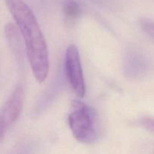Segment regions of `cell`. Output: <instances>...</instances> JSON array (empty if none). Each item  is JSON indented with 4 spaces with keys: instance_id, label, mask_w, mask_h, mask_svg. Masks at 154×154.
<instances>
[{
    "instance_id": "1",
    "label": "cell",
    "mask_w": 154,
    "mask_h": 154,
    "mask_svg": "<svg viewBox=\"0 0 154 154\" xmlns=\"http://www.w3.org/2000/svg\"><path fill=\"white\" fill-rule=\"evenodd\" d=\"M23 38L30 68L38 83L45 82L50 69L48 45L35 16L23 0H5Z\"/></svg>"
},
{
    "instance_id": "2",
    "label": "cell",
    "mask_w": 154,
    "mask_h": 154,
    "mask_svg": "<svg viewBox=\"0 0 154 154\" xmlns=\"http://www.w3.org/2000/svg\"><path fill=\"white\" fill-rule=\"evenodd\" d=\"M69 124L75 139L84 144H93L99 138L98 116L95 110L81 101H74Z\"/></svg>"
},
{
    "instance_id": "3",
    "label": "cell",
    "mask_w": 154,
    "mask_h": 154,
    "mask_svg": "<svg viewBox=\"0 0 154 154\" xmlns=\"http://www.w3.org/2000/svg\"><path fill=\"white\" fill-rule=\"evenodd\" d=\"M65 72L69 85L74 93L78 97L84 98L86 93L85 82L79 51L75 45H71L66 50Z\"/></svg>"
},
{
    "instance_id": "4",
    "label": "cell",
    "mask_w": 154,
    "mask_h": 154,
    "mask_svg": "<svg viewBox=\"0 0 154 154\" xmlns=\"http://www.w3.org/2000/svg\"><path fill=\"white\" fill-rule=\"evenodd\" d=\"M23 99V87L19 85L16 87L0 111V141L2 140L9 127L20 115Z\"/></svg>"
},
{
    "instance_id": "5",
    "label": "cell",
    "mask_w": 154,
    "mask_h": 154,
    "mask_svg": "<svg viewBox=\"0 0 154 154\" xmlns=\"http://www.w3.org/2000/svg\"><path fill=\"white\" fill-rule=\"evenodd\" d=\"M63 10L66 19L72 22L78 20L81 15V8L76 0H64Z\"/></svg>"
},
{
    "instance_id": "6",
    "label": "cell",
    "mask_w": 154,
    "mask_h": 154,
    "mask_svg": "<svg viewBox=\"0 0 154 154\" xmlns=\"http://www.w3.org/2000/svg\"><path fill=\"white\" fill-rule=\"evenodd\" d=\"M5 35L12 48L16 52L20 53V38L18 35V32L16 29V26L11 23L8 24L5 26Z\"/></svg>"
},
{
    "instance_id": "7",
    "label": "cell",
    "mask_w": 154,
    "mask_h": 154,
    "mask_svg": "<svg viewBox=\"0 0 154 154\" xmlns=\"http://www.w3.org/2000/svg\"><path fill=\"white\" fill-rule=\"evenodd\" d=\"M140 25L142 29L154 39V21L148 18H141L140 20Z\"/></svg>"
},
{
    "instance_id": "8",
    "label": "cell",
    "mask_w": 154,
    "mask_h": 154,
    "mask_svg": "<svg viewBox=\"0 0 154 154\" xmlns=\"http://www.w3.org/2000/svg\"><path fill=\"white\" fill-rule=\"evenodd\" d=\"M141 124L148 130L154 132V119L150 117H144L141 120Z\"/></svg>"
}]
</instances>
